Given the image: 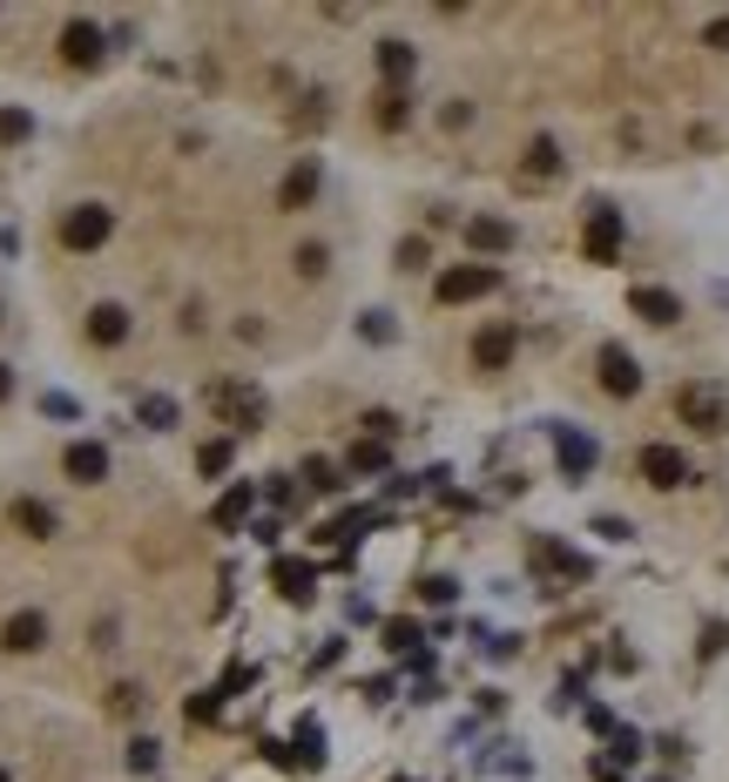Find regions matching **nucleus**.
<instances>
[{
  "label": "nucleus",
  "mask_w": 729,
  "mask_h": 782,
  "mask_svg": "<svg viewBox=\"0 0 729 782\" xmlns=\"http://www.w3.org/2000/svg\"><path fill=\"white\" fill-rule=\"evenodd\" d=\"M203 405H210L223 425H236V431H257V425H264V412H271L257 385H210V392H203Z\"/></svg>",
  "instance_id": "obj_1"
},
{
  "label": "nucleus",
  "mask_w": 729,
  "mask_h": 782,
  "mask_svg": "<svg viewBox=\"0 0 729 782\" xmlns=\"http://www.w3.org/2000/svg\"><path fill=\"white\" fill-rule=\"evenodd\" d=\"M109 230H115V216H109L102 203H74V210L61 216V243H68L74 256H89V250H102V243H109Z\"/></svg>",
  "instance_id": "obj_2"
},
{
  "label": "nucleus",
  "mask_w": 729,
  "mask_h": 782,
  "mask_svg": "<svg viewBox=\"0 0 729 782\" xmlns=\"http://www.w3.org/2000/svg\"><path fill=\"white\" fill-rule=\"evenodd\" d=\"M494 291H500L494 264H453V271H439V304H473V297H494Z\"/></svg>",
  "instance_id": "obj_3"
},
{
  "label": "nucleus",
  "mask_w": 729,
  "mask_h": 782,
  "mask_svg": "<svg viewBox=\"0 0 729 782\" xmlns=\"http://www.w3.org/2000/svg\"><path fill=\"white\" fill-rule=\"evenodd\" d=\"M635 466H641V479L656 486V492H676V486H689V479H696V473H689V459H682L676 446H641V459H635Z\"/></svg>",
  "instance_id": "obj_4"
},
{
  "label": "nucleus",
  "mask_w": 729,
  "mask_h": 782,
  "mask_svg": "<svg viewBox=\"0 0 729 782\" xmlns=\"http://www.w3.org/2000/svg\"><path fill=\"white\" fill-rule=\"evenodd\" d=\"M676 412H682L696 431H722V425H729V398L709 392V385H682V392H676Z\"/></svg>",
  "instance_id": "obj_5"
},
{
  "label": "nucleus",
  "mask_w": 729,
  "mask_h": 782,
  "mask_svg": "<svg viewBox=\"0 0 729 782\" xmlns=\"http://www.w3.org/2000/svg\"><path fill=\"white\" fill-rule=\"evenodd\" d=\"M554 453H560V473L567 479H588L595 473V439H588V431H575V425H554Z\"/></svg>",
  "instance_id": "obj_6"
},
{
  "label": "nucleus",
  "mask_w": 729,
  "mask_h": 782,
  "mask_svg": "<svg viewBox=\"0 0 729 782\" xmlns=\"http://www.w3.org/2000/svg\"><path fill=\"white\" fill-rule=\"evenodd\" d=\"M0 648H8V654L48 648V615H41V607H21V615H8V628H0Z\"/></svg>",
  "instance_id": "obj_7"
},
{
  "label": "nucleus",
  "mask_w": 729,
  "mask_h": 782,
  "mask_svg": "<svg viewBox=\"0 0 729 782\" xmlns=\"http://www.w3.org/2000/svg\"><path fill=\"white\" fill-rule=\"evenodd\" d=\"M595 372H601V385L615 392V398H635L641 392V365L621 352V344H601V358H595Z\"/></svg>",
  "instance_id": "obj_8"
},
{
  "label": "nucleus",
  "mask_w": 729,
  "mask_h": 782,
  "mask_svg": "<svg viewBox=\"0 0 729 782\" xmlns=\"http://www.w3.org/2000/svg\"><path fill=\"white\" fill-rule=\"evenodd\" d=\"M61 61L68 68H102V28L95 21H68L61 28Z\"/></svg>",
  "instance_id": "obj_9"
},
{
  "label": "nucleus",
  "mask_w": 729,
  "mask_h": 782,
  "mask_svg": "<svg viewBox=\"0 0 729 782\" xmlns=\"http://www.w3.org/2000/svg\"><path fill=\"white\" fill-rule=\"evenodd\" d=\"M615 250H621V210L595 203L588 210V256H595V264H615Z\"/></svg>",
  "instance_id": "obj_10"
},
{
  "label": "nucleus",
  "mask_w": 729,
  "mask_h": 782,
  "mask_svg": "<svg viewBox=\"0 0 729 782\" xmlns=\"http://www.w3.org/2000/svg\"><path fill=\"white\" fill-rule=\"evenodd\" d=\"M514 344H520V337H514V324H486V331L473 337V365H479V372H507Z\"/></svg>",
  "instance_id": "obj_11"
},
{
  "label": "nucleus",
  "mask_w": 729,
  "mask_h": 782,
  "mask_svg": "<svg viewBox=\"0 0 729 782\" xmlns=\"http://www.w3.org/2000/svg\"><path fill=\"white\" fill-rule=\"evenodd\" d=\"M61 466H68V479H74V486H95V479H109V446L74 439V446L61 453Z\"/></svg>",
  "instance_id": "obj_12"
},
{
  "label": "nucleus",
  "mask_w": 729,
  "mask_h": 782,
  "mask_svg": "<svg viewBox=\"0 0 729 782\" xmlns=\"http://www.w3.org/2000/svg\"><path fill=\"white\" fill-rule=\"evenodd\" d=\"M251 506H257V486H251V479H236V486H230V492L210 506V527H216V534L243 527V512H251Z\"/></svg>",
  "instance_id": "obj_13"
},
{
  "label": "nucleus",
  "mask_w": 729,
  "mask_h": 782,
  "mask_svg": "<svg viewBox=\"0 0 729 782\" xmlns=\"http://www.w3.org/2000/svg\"><path fill=\"white\" fill-rule=\"evenodd\" d=\"M628 304H635V317H648V324H676V317H682V297H676V291H656V284L628 291Z\"/></svg>",
  "instance_id": "obj_14"
},
{
  "label": "nucleus",
  "mask_w": 729,
  "mask_h": 782,
  "mask_svg": "<svg viewBox=\"0 0 729 782\" xmlns=\"http://www.w3.org/2000/svg\"><path fill=\"white\" fill-rule=\"evenodd\" d=\"M419 68V48L413 41H378V74H385V89H405V74Z\"/></svg>",
  "instance_id": "obj_15"
},
{
  "label": "nucleus",
  "mask_w": 729,
  "mask_h": 782,
  "mask_svg": "<svg viewBox=\"0 0 729 782\" xmlns=\"http://www.w3.org/2000/svg\"><path fill=\"white\" fill-rule=\"evenodd\" d=\"M466 243H473L479 256H500V250H514V223H500V216H473V223H466Z\"/></svg>",
  "instance_id": "obj_16"
},
{
  "label": "nucleus",
  "mask_w": 729,
  "mask_h": 782,
  "mask_svg": "<svg viewBox=\"0 0 729 782\" xmlns=\"http://www.w3.org/2000/svg\"><path fill=\"white\" fill-rule=\"evenodd\" d=\"M271 580L284 587V600H297V607H304V600H311V587H317V567H311V560H277V567H271Z\"/></svg>",
  "instance_id": "obj_17"
},
{
  "label": "nucleus",
  "mask_w": 729,
  "mask_h": 782,
  "mask_svg": "<svg viewBox=\"0 0 729 782\" xmlns=\"http://www.w3.org/2000/svg\"><path fill=\"white\" fill-rule=\"evenodd\" d=\"M129 337V311L122 304H95L89 311V344H122Z\"/></svg>",
  "instance_id": "obj_18"
},
{
  "label": "nucleus",
  "mask_w": 729,
  "mask_h": 782,
  "mask_svg": "<svg viewBox=\"0 0 729 782\" xmlns=\"http://www.w3.org/2000/svg\"><path fill=\"white\" fill-rule=\"evenodd\" d=\"M311 196H317V162L304 155V162L291 169V176H284V190H277V203H284V210H304Z\"/></svg>",
  "instance_id": "obj_19"
},
{
  "label": "nucleus",
  "mask_w": 729,
  "mask_h": 782,
  "mask_svg": "<svg viewBox=\"0 0 729 782\" xmlns=\"http://www.w3.org/2000/svg\"><path fill=\"white\" fill-rule=\"evenodd\" d=\"M534 560H540V567H554V573H567V580H588V560H581V554H567V547H554V540H534Z\"/></svg>",
  "instance_id": "obj_20"
},
{
  "label": "nucleus",
  "mask_w": 729,
  "mask_h": 782,
  "mask_svg": "<svg viewBox=\"0 0 729 782\" xmlns=\"http://www.w3.org/2000/svg\"><path fill=\"white\" fill-rule=\"evenodd\" d=\"M14 527H21L28 540H48V534H54V512H48L41 499H14Z\"/></svg>",
  "instance_id": "obj_21"
},
{
  "label": "nucleus",
  "mask_w": 729,
  "mask_h": 782,
  "mask_svg": "<svg viewBox=\"0 0 729 782\" xmlns=\"http://www.w3.org/2000/svg\"><path fill=\"white\" fill-rule=\"evenodd\" d=\"M135 418H142L149 431H170V425H176V398H162V392H142V398H135Z\"/></svg>",
  "instance_id": "obj_22"
},
{
  "label": "nucleus",
  "mask_w": 729,
  "mask_h": 782,
  "mask_svg": "<svg viewBox=\"0 0 729 782\" xmlns=\"http://www.w3.org/2000/svg\"><path fill=\"white\" fill-rule=\"evenodd\" d=\"M520 176H534V183H554V176H560V149H554L547 135L527 149V169H520Z\"/></svg>",
  "instance_id": "obj_23"
},
{
  "label": "nucleus",
  "mask_w": 729,
  "mask_h": 782,
  "mask_svg": "<svg viewBox=\"0 0 729 782\" xmlns=\"http://www.w3.org/2000/svg\"><path fill=\"white\" fill-rule=\"evenodd\" d=\"M345 466H352V473H358V479H365V473H385V466H392V446H385V439H358V446H352V459H345Z\"/></svg>",
  "instance_id": "obj_24"
},
{
  "label": "nucleus",
  "mask_w": 729,
  "mask_h": 782,
  "mask_svg": "<svg viewBox=\"0 0 729 782\" xmlns=\"http://www.w3.org/2000/svg\"><path fill=\"white\" fill-rule=\"evenodd\" d=\"M378 129H405V115H413V95H405V89H378Z\"/></svg>",
  "instance_id": "obj_25"
},
{
  "label": "nucleus",
  "mask_w": 729,
  "mask_h": 782,
  "mask_svg": "<svg viewBox=\"0 0 729 782\" xmlns=\"http://www.w3.org/2000/svg\"><path fill=\"white\" fill-rule=\"evenodd\" d=\"M291 755H297V762H311V769H317V762H324V729H317V722H311V715H304V722H297V735H291Z\"/></svg>",
  "instance_id": "obj_26"
},
{
  "label": "nucleus",
  "mask_w": 729,
  "mask_h": 782,
  "mask_svg": "<svg viewBox=\"0 0 729 782\" xmlns=\"http://www.w3.org/2000/svg\"><path fill=\"white\" fill-rule=\"evenodd\" d=\"M230 459H236V446H230V439H210V446L196 453V473H210V479H216V473H230Z\"/></svg>",
  "instance_id": "obj_27"
},
{
  "label": "nucleus",
  "mask_w": 729,
  "mask_h": 782,
  "mask_svg": "<svg viewBox=\"0 0 729 782\" xmlns=\"http://www.w3.org/2000/svg\"><path fill=\"white\" fill-rule=\"evenodd\" d=\"M304 479H311V492H338V486H345L332 459H304Z\"/></svg>",
  "instance_id": "obj_28"
},
{
  "label": "nucleus",
  "mask_w": 729,
  "mask_h": 782,
  "mask_svg": "<svg viewBox=\"0 0 729 782\" xmlns=\"http://www.w3.org/2000/svg\"><path fill=\"white\" fill-rule=\"evenodd\" d=\"M190 722H216L223 715V688H203V694H190V709H183Z\"/></svg>",
  "instance_id": "obj_29"
},
{
  "label": "nucleus",
  "mask_w": 729,
  "mask_h": 782,
  "mask_svg": "<svg viewBox=\"0 0 729 782\" xmlns=\"http://www.w3.org/2000/svg\"><path fill=\"white\" fill-rule=\"evenodd\" d=\"M34 135V115L28 109H0V142H28Z\"/></svg>",
  "instance_id": "obj_30"
},
{
  "label": "nucleus",
  "mask_w": 729,
  "mask_h": 782,
  "mask_svg": "<svg viewBox=\"0 0 729 782\" xmlns=\"http://www.w3.org/2000/svg\"><path fill=\"white\" fill-rule=\"evenodd\" d=\"M419 264H433L426 236H405V243H398V271H419Z\"/></svg>",
  "instance_id": "obj_31"
},
{
  "label": "nucleus",
  "mask_w": 729,
  "mask_h": 782,
  "mask_svg": "<svg viewBox=\"0 0 729 782\" xmlns=\"http://www.w3.org/2000/svg\"><path fill=\"white\" fill-rule=\"evenodd\" d=\"M385 648H419V621H385Z\"/></svg>",
  "instance_id": "obj_32"
},
{
  "label": "nucleus",
  "mask_w": 729,
  "mask_h": 782,
  "mask_svg": "<svg viewBox=\"0 0 729 782\" xmlns=\"http://www.w3.org/2000/svg\"><path fill=\"white\" fill-rule=\"evenodd\" d=\"M324 264H332V256H324V243H304V250H297V277H324Z\"/></svg>",
  "instance_id": "obj_33"
},
{
  "label": "nucleus",
  "mask_w": 729,
  "mask_h": 782,
  "mask_svg": "<svg viewBox=\"0 0 729 782\" xmlns=\"http://www.w3.org/2000/svg\"><path fill=\"white\" fill-rule=\"evenodd\" d=\"M358 331H365V337H372V344H392V337H398V331H392V317H385V311H365V317H358Z\"/></svg>",
  "instance_id": "obj_34"
},
{
  "label": "nucleus",
  "mask_w": 729,
  "mask_h": 782,
  "mask_svg": "<svg viewBox=\"0 0 729 782\" xmlns=\"http://www.w3.org/2000/svg\"><path fill=\"white\" fill-rule=\"evenodd\" d=\"M365 431H372V439H385V446H392V431H398V418H392V412H365Z\"/></svg>",
  "instance_id": "obj_35"
},
{
  "label": "nucleus",
  "mask_w": 729,
  "mask_h": 782,
  "mask_svg": "<svg viewBox=\"0 0 729 782\" xmlns=\"http://www.w3.org/2000/svg\"><path fill=\"white\" fill-rule=\"evenodd\" d=\"M419 593H426L433 607H446V600H453V580H446V573H433V580H419Z\"/></svg>",
  "instance_id": "obj_36"
},
{
  "label": "nucleus",
  "mask_w": 729,
  "mask_h": 782,
  "mask_svg": "<svg viewBox=\"0 0 729 782\" xmlns=\"http://www.w3.org/2000/svg\"><path fill=\"white\" fill-rule=\"evenodd\" d=\"M702 48H716V54H729V21H709V28H702Z\"/></svg>",
  "instance_id": "obj_37"
},
{
  "label": "nucleus",
  "mask_w": 729,
  "mask_h": 782,
  "mask_svg": "<svg viewBox=\"0 0 729 782\" xmlns=\"http://www.w3.org/2000/svg\"><path fill=\"white\" fill-rule=\"evenodd\" d=\"M135 702H142V688H129V681H122V688H115V694H109V709H115V715H129V709H135Z\"/></svg>",
  "instance_id": "obj_38"
},
{
  "label": "nucleus",
  "mask_w": 729,
  "mask_h": 782,
  "mask_svg": "<svg viewBox=\"0 0 729 782\" xmlns=\"http://www.w3.org/2000/svg\"><path fill=\"white\" fill-rule=\"evenodd\" d=\"M41 412H48V418H74V398H61V392H48V398H41Z\"/></svg>",
  "instance_id": "obj_39"
},
{
  "label": "nucleus",
  "mask_w": 729,
  "mask_h": 782,
  "mask_svg": "<svg viewBox=\"0 0 729 782\" xmlns=\"http://www.w3.org/2000/svg\"><path fill=\"white\" fill-rule=\"evenodd\" d=\"M129 769H155V742H129Z\"/></svg>",
  "instance_id": "obj_40"
},
{
  "label": "nucleus",
  "mask_w": 729,
  "mask_h": 782,
  "mask_svg": "<svg viewBox=\"0 0 729 782\" xmlns=\"http://www.w3.org/2000/svg\"><path fill=\"white\" fill-rule=\"evenodd\" d=\"M8 398H14V372H8V365H0V405H8Z\"/></svg>",
  "instance_id": "obj_41"
},
{
  "label": "nucleus",
  "mask_w": 729,
  "mask_h": 782,
  "mask_svg": "<svg viewBox=\"0 0 729 782\" xmlns=\"http://www.w3.org/2000/svg\"><path fill=\"white\" fill-rule=\"evenodd\" d=\"M595 782H621V775H615V769H595Z\"/></svg>",
  "instance_id": "obj_42"
},
{
  "label": "nucleus",
  "mask_w": 729,
  "mask_h": 782,
  "mask_svg": "<svg viewBox=\"0 0 729 782\" xmlns=\"http://www.w3.org/2000/svg\"><path fill=\"white\" fill-rule=\"evenodd\" d=\"M0 782H8V769H0Z\"/></svg>",
  "instance_id": "obj_43"
}]
</instances>
